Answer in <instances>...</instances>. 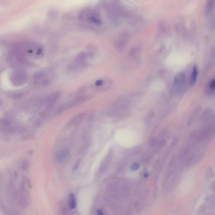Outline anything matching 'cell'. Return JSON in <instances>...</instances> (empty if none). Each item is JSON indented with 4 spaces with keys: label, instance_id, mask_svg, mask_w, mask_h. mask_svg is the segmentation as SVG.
Listing matches in <instances>:
<instances>
[{
    "label": "cell",
    "instance_id": "7a4b0ae2",
    "mask_svg": "<svg viewBox=\"0 0 215 215\" xmlns=\"http://www.w3.org/2000/svg\"><path fill=\"white\" fill-rule=\"evenodd\" d=\"M70 150L69 148H66L58 151L56 156L57 161L59 162L64 161L70 155Z\"/></svg>",
    "mask_w": 215,
    "mask_h": 215
},
{
    "label": "cell",
    "instance_id": "ba28073f",
    "mask_svg": "<svg viewBox=\"0 0 215 215\" xmlns=\"http://www.w3.org/2000/svg\"><path fill=\"white\" fill-rule=\"evenodd\" d=\"M198 69L196 66H194L192 70V74L190 78V84L191 85H194V83L196 82L197 79V76H198Z\"/></svg>",
    "mask_w": 215,
    "mask_h": 215
},
{
    "label": "cell",
    "instance_id": "52a82bcc",
    "mask_svg": "<svg viewBox=\"0 0 215 215\" xmlns=\"http://www.w3.org/2000/svg\"><path fill=\"white\" fill-rule=\"evenodd\" d=\"M76 199L74 194H70L69 199V207L71 209H74L76 207Z\"/></svg>",
    "mask_w": 215,
    "mask_h": 215
},
{
    "label": "cell",
    "instance_id": "5b68a950",
    "mask_svg": "<svg viewBox=\"0 0 215 215\" xmlns=\"http://www.w3.org/2000/svg\"><path fill=\"white\" fill-rule=\"evenodd\" d=\"M112 158V152L111 150L109 151L108 153L107 156L104 158L102 161V162L101 164L100 170H105L107 167H108V165L110 164Z\"/></svg>",
    "mask_w": 215,
    "mask_h": 215
},
{
    "label": "cell",
    "instance_id": "277c9868",
    "mask_svg": "<svg viewBox=\"0 0 215 215\" xmlns=\"http://www.w3.org/2000/svg\"><path fill=\"white\" fill-rule=\"evenodd\" d=\"M185 75L183 72H180L176 75L174 78V84L176 86H180L185 82Z\"/></svg>",
    "mask_w": 215,
    "mask_h": 215
},
{
    "label": "cell",
    "instance_id": "9a60e30c",
    "mask_svg": "<svg viewBox=\"0 0 215 215\" xmlns=\"http://www.w3.org/2000/svg\"><path fill=\"white\" fill-rule=\"evenodd\" d=\"M96 212H97V215H104L103 211L101 209H98Z\"/></svg>",
    "mask_w": 215,
    "mask_h": 215
},
{
    "label": "cell",
    "instance_id": "6da1fadb",
    "mask_svg": "<svg viewBox=\"0 0 215 215\" xmlns=\"http://www.w3.org/2000/svg\"><path fill=\"white\" fill-rule=\"evenodd\" d=\"M126 40V37L124 33L119 35L115 41V48L118 50H122L125 46Z\"/></svg>",
    "mask_w": 215,
    "mask_h": 215
},
{
    "label": "cell",
    "instance_id": "2e32d148",
    "mask_svg": "<svg viewBox=\"0 0 215 215\" xmlns=\"http://www.w3.org/2000/svg\"><path fill=\"white\" fill-rule=\"evenodd\" d=\"M93 117H94V115L92 114L90 115L89 116L88 120L89 121H90L92 120V119H93Z\"/></svg>",
    "mask_w": 215,
    "mask_h": 215
},
{
    "label": "cell",
    "instance_id": "8992f818",
    "mask_svg": "<svg viewBox=\"0 0 215 215\" xmlns=\"http://www.w3.org/2000/svg\"><path fill=\"white\" fill-rule=\"evenodd\" d=\"M61 93L59 92H55L49 95L47 98V101L49 104H54L61 97Z\"/></svg>",
    "mask_w": 215,
    "mask_h": 215
},
{
    "label": "cell",
    "instance_id": "3957f363",
    "mask_svg": "<svg viewBox=\"0 0 215 215\" xmlns=\"http://www.w3.org/2000/svg\"><path fill=\"white\" fill-rule=\"evenodd\" d=\"M85 116V113H80V114H78L77 115L75 116V117L70 121L69 125L76 126L79 125L84 120Z\"/></svg>",
    "mask_w": 215,
    "mask_h": 215
},
{
    "label": "cell",
    "instance_id": "9c48e42d",
    "mask_svg": "<svg viewBox=\"0 0 215 215\" xmlns=\"http://www.w3.org/2000/svg\"><path fill=\"white\" fill-rule=\"evenodd\" d=\"M214 5V3L213 1H208V3H207L206 6V11L207 13H209L211 12L212 10V8Z\"/></svg>",
    "mask_w": 215,
    "mask_h": 215
},
{
    "label": "cell",
    "instance_id": "5bb4252c",
    "mask_svg": "<svg viewBox=\"0 0 215 215\" xmlns=\"http://www.w3.org/2000/svg\"><path fill=\"white\" fill-rule=\"evenodd\" d=\"M138 168H139V165L136 163H134L131 166L132 170L134 171H136L138 170Z\"/></svg>",
    "mask_w": 215,
    "mask_h": 215
},
{
    "label": "cell",
    "instance_id": "8fae6325",
    "mask_svg": "<svg viewBox=\"0 0 215 215\" xmlns=\"http://www.w3.org/2000/svg\"><path fill=\"white\" fill-rule=\"evenodd\" d=\"M81 159H79L77 160V161L76 162L74 165L73 169V170L74 171L76 170H77V169H78V167H79V164H80V163H81Z\"/></svg>",
    "mask_w": 215,
    "mask_h": 215
},
{
    "label": "cell",
    "instance_id": "7c38bea8",
    "mask_svg": "<svg viewBox=\"0 0 215 215\" xmlns=\"http://www.w3.org/2000/svg\"><path fill=\"white\" fill-rule=\"evenodd\" d=\"M1 124L6 126H8L10 124V121L7 119H3L1 121Z\"/></svg>",
    "mask_w": 215,
    "mask_h": 215
},
{
    "label": "cell",
    "instance_id": "4fadbf2b",
    "mask_svg": "<svg viewBox=\"0 0 215 215\" xmlns=\"http://www.w3.org/2000/svg\"><path fill=\"white\" fill-rule=\"evenodd\" d=\"M209 87H210V88L211 89V90H214L215 87V82L214 79H213V80H211V83H210V86H209Z\"/></svg>",
    "mask_w": 215,
    "mask_h": 215
},
{
    "label": "cell",
    "instance_id": "30bf717a",
    "mask_svg": "<svg viewBox=\"0 0 215 215\" xmlns=\"http://www.w3.org/2000/svg\"><path fill=\"white\" fill-rule=\"evenodd\" d=\"M29 166V162L27 160L23 161L22 164V168L24 170H28Z\"/></svg>",
    "mask_w": 215,
    "mask_h": 215
}]
</instances>
